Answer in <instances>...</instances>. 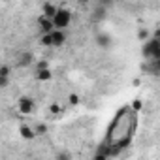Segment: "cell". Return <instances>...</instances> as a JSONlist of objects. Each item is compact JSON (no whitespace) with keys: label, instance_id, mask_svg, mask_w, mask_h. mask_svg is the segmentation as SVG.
Wrapping results in <instances>:
<instances>
[{"label":"cell","instance_id":"1","mask_svg":"<svg viewBox=\"0 0 160 160\" xmlns=\"http://www.w3.org/2000/svg\"><path fill=\"white\" fill-rule=\"evenodd\" d=\"M136 126H138V113L130 108V104L122 106L111 119V122L106 130V138L98 145V151L106 152L108 158L122 152L130 145V141L136 134Z\"/></svg>","mask_w":160,"mask_h":160},{"label":"cell","instance_id":"2","mask_svg":"<svg viewBox=\"0 0 160 160\" xmlns=\"http://www.w3.org/2000/svg\"><path fill=\"white\" fill-rule=\"evenodd\" d=\"M53 28L55 30H64L68 25H70V21H72V15H70V12L68 10H64V8H58L57 10V13L53 15Z\"/></svg>","mask_w":160,"mask_h":160},{"label":"cell","instance_id":"3","mask_svg":"<svg viewBox=\"0 0 160 160\" xmlns=\"http://www.w3.org/2000/svg\"><path fill=\"white\" fill-rule=\"evenodd\" d=\"M143 55H145V58H149V60H158V58H160V43H158L156 38L145 42V45H143Z\"/></svg>","mask_w":160,"mask_h":160},{"label":"cell","instance_id":"4","mask_svg":"<svg viewBox=\"0 0 160 160\" xmlns=\"http://www.w3.org/2000/svg\"><path fill=\"white\" fill-rule=\"evenodd\" d=\"M19 111H21L23 115L32 113V111H34V100H32L30 96H23V98L19 100Z\"/></svg>","mask_w":160,"mask_h":160},{"label":"cell","instance_id":"5","mask_svg":"<svg viewBox=\"0 0 160 160\" xmlns=\"http://www.w3.org/2000/svg\"><path fill=\"white\" fill-rule=\"evenodd\" d=\"M49 36H51V45H55V47L64 45V42L68 38L64 30H53V32H49Z\"/></svg>","mask_w":160,"mask_h":160},{"label":"cell","instance_id":"6","mask_svg":"<svg viewBox=\"0 0 160 160\" xmlns=\"http://www.w3.org/2000/svg\"><path fill=\"white\" fill-rule=\"evenodd\" d=\"M38 25H40L42 34H49V32H53V30H55V28H53V21H51V19H47V17H43V15H40Z\"/></svg>","mask_w":160,"mask_h":160},{"label":"cell","instance_id":"7","mask_svg":"<svg viewBox=\"0 0 160 160\" xmlns=\"http://www.w3.org/2000/svg\"><path fill=\"white\" fill-rule=\"evenodd\" d=\"M96 42H98V45H100L102 49H109L111 43H113L111 36H109V34H104V32H100V34L96 36Z\"/></svg>","mask_w":160,"mask_h":160},{"label":"cell","instance_id":"8","mask_svg":"<svg viewBox=\"0 0 160 160\" xmlns=\"http://www.w3.org/2000/svg\"><path fill=\"white\" fill-rule=\"evenodd\" d=\"M57 10H58V8H57L55 4H49V2H45V4L42 6V12H43L42 15H43V17H47V19H53V15L57 13Z\"/></svg>","mask_w":160,"mask_h":160},{"label":"cell","instance_id":"9","mask_svg":"<svg viewBox=\"0 0 160 160\" xmlns=\"http://www.w3.org/2000/svg\"><path fill=\"white\" fill-rule=\"evenodd\" d=\"M32 62H34V55L30 51H27V53H23L19 57V66H30Z\"/></svg>","mask_w":160,"mask_h":160},{"label":"cell","instance_id":"10","mask_svg":"<svg viewBox=\"0 0 160 160\" xmlns=\"http://www.w3.org/2000/svg\"><path fill=\"white\" fill-rule=\"evenodd\" d=\"M19 132H21V136H23L25 139H34V136H36V134H34V130H32L30 126H25V124L21 126V130H19Z\"/></svg>","mask_w":160,"mask_h":160},{"label":"cell","instance_id":"11","mask_svg":"<svg viewBox=\"0 0 160 160\" xmlns=\"http://www.w3.org/2000/svg\"><path fill=\"white\" fill-rule=\"evenodd\" d=\"M36 77L40 79V81H49V79H51V70H49V68L38 70V72H36Z\"/></svg>","mask_w":160,"mask_h":160},{"label":"cell","instance_id":"12","mask_svg":"<svg viewBox=\"0 0 160 160\" xmlns=\"http://www.w3.org/2000/svg\"><path fill=\"white\" fill-rule=\"evenodd\" d=\"M104 15H106V10L104 8H96L94 10V19H104Z\"/></svg>","mask_w":160,"mask_h":160},{"label":"cell","instance_id":"13","mask_svg":"<svg viewBox=\"0 0 160 160\" xmlns=\"http://www.w3.org/2000/svg\"><path fill=\"white\" fill-rule=\"evenodd\" d=\"M10 72H12L10 66H6V64H4V66H0V75H2V77H10Z\"/></svg>","mask_w":160,"mask_h":160},{"label":"cell","instance_id":"14","mask_svg":"<svg viewBox=\"0 0 160 160\" xmlns=\"http://www.w3.org/2000/svg\"><path fill=\"white\" fill-rule=\"evenodd\" d=\"M94 160H108V154L96 149V154H94Z\"/></svg>","mask_w":160,"mask_h":160},{"label":"cell","instance_id":"15","mask_svg":"<svg viewBox=\"0 0 160 160\" xmlns=\"http://www.w3.org/2000/svg\"><path fill=\"white\" fill-rule=\"evenodd\" d=\"M8 85H10V77H2V75H0V89H4Z\"/></svg>","mask_w":160,"mask_h":160},{"label":"cell","instance_id":"16","mask_svg":"<svg viewBox=\"0 0 160 160\" xmlns=\"http://www.w3.org/2000/svg\"><path fill=\"white\" fill-rule=\"evenodd\" d=\"M42 43L49 47V45H51V36H49V34H42Z\"/></svg>","mask_w":160,"mask_h":160},{"label":"cell","instance_id":"17","mask_svg":"<svg viewBox=\"0 0 160 160\" xmlns=\"http://www.w3.org/2000/svg\"><path fill=\"white\" fill-rule=\"evenodd\" d=\"M47 132V126L45 124H40V126H36V132L34 134H45Z\"/></svg>","mask_w":160,"mask_h":160},{"label":"cell","instance_id":"18","mask_svg":"<svg viewBox=\"0 0 160 160\" xmlns=\"http://www.w3.org/2000/svg\"><path fill=\"white\" fill-rule=\"evenodd\" d=\"M57 160H72V156H70V152H60L57 156Z\"/></svg>","mask_w":160,"mask_h":160},{"label":"cell","instance_id":"19","mask_svg":"<svg viewBox=\"0 0 160 160\" xmlns=\"http://www.w3.org/2000/svg\"><path fill=\"white\" fill-rule=\"evenodd\" d=\"M77 102H79V98H77V96H75V94H72V96H70V98H68V104H70V106H75V104H77Z\"/></svg>","mask_w":160,"mask_h":160},{"label":"cell","instance_id":"20","mask_svg":"<svg viewBox=\"0 0 160 160\" xmlns=\"http://www.w3.org/2000/svg\"><path fill=\"white\" fill-rule=\"evenodd\" d=\"M58 111H60L58 104H53V106H51V113H58Z\"/></svg>","mask_w":160,"mask_h":160}]
</instances>
